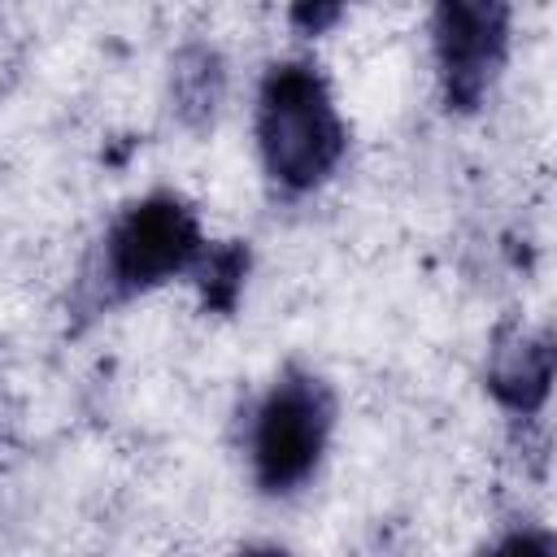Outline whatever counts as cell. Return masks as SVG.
<instances>
[{
	"instance_id": "cell-1",
	"label": "cell",
	"mask_w": 557,
	"mask_h": 557,
	"mask_svg": "<svg viewBox=\"0 0 557 557\" xmlns=\"http://www.w3.org/2000/svg\"><path fill=\"white\" fill-rule=\"evenodd\" d=\"M257 144L274 183L309 191L344 161L348 131L326 78L309 61H274L257 96Z\"/></svg>"
},
{
	"instance_id": "cell-2",
	"label": "cell",
	"mask_w": 557,
	"mask_h": 557,
	"mask_svg": "<svg viewBox=\"0 0 557 557\" xmlns=\"http://www.w3.org/2000/svg\"><path fill=\"white\" fill-rule=\"evenodd\" d=\"M205 252L196 209L174 191H152L122 209L109 226L96 270V300H122L148 292L174 274H191Z\"/></svg>"
},
{
	"instance_id": "cell-3",
	"label": "cell",
	"mask_w": 557,
	"mask_h": 557,
	"mask_svg": "<svg viewBox=\"0 0 557 557\" xmlns=\"http://www.w3.org/2000/svg\"><path fill=\"white\" fill-rule=\"evenodd\" d=\"M335 396L300 366H287L257 405L252 418V474L265 492H292L305 483L331 440Z\"/></svg>"
},
{
	"instance_id": "cell-4",
	"label": "cell",
	"mask_w": 557,
	"mask_h": 557,
	"mask_svg": "<svg viewBox=\"0 0 557 557\" xmlns=\"http://www.w3.org/2000/svg\"><path fill=\"white\" fill-rule=\"evenodd\" d=\"M435 65L448 109L470 113L496 83L509 52V4L500 0H444L431 17Z\"/></svg>"
},
{
	"instance_id": "cell-5",
	"label": "cell",
	"mask_w": 557,
	"mask_h": 557,
	"mask_svg": "<svg viewBox=\"0 0 557 557\" xmlns=\"http://www.w3.org/2000/svg\"><path fill=\"white\" fill-rule=\"evenodd\" d=\"M548 383H553V339L548 335L513 331L509 339H500L492 348L487 387L505 409L535 413L548 400Z\"/></svg>"
},
{
	"instance_id": "cell-6",
	"label": "cell",
	"mask_w": 557,
	"mask_h": 557,
	"mask_svg": "<svg viewBox=\"0 0 557 557\" xmlns=\"http://www.w3.org/2000/svg\"><path fill=\"white\" fill-rule=\"evenodd\" d=\"M170 91H174L178 117H183L187 126H205V122L218 113L222 91H226V70H222L218 48H209V44H187V48L174 57Z\"/></svg>"
},
{
	"instance_id": "cell-7",
	"label": "cell",
	"mask_w": 557,
	"mask_h": 557,
	"mask_svg": "<svg viewBox=\"0 0 557 557\" xmlns=\"http://www.w3.org/2000/svg\"><path fill=\"white\" fill-rule=\"evenodd\" d=\"M196 283H200V300L205 309H218V313H231L239 292H244V274H248V248L244 244H218L200 252L196 261Z\"/></svg>"
},
{
	"instance_id": "cell-8",
	"label": "cell",
	"mask_w": 557,
	"mask_h": 557,
	"mask_svg": "<svg viewBox=\"0 0 557 557\" xmlns=\"http://www.w3.org/2000/svg\"><path fill=\"white\" fill-rule=\"evenodd\" d=\"M483 557H553V540L544 531H518L496 548H487Z\"/></svg>"
},
{
	"instance_id": "cell-9",
	"label": "cell",
	"mask_w": 557,
	"mask_h": 557,
	"mask_svg": "<svg viewBox=\"0 0 557 557\" xmlns=\"http://www.w3.org/2000/svg\"><path fill=\"white\" fill-rule=\"evenodd\" d=\"M335 17H339V4H296V9H292V22H300V26L313 30V35H318L326 22H335Z\"/></svg>"
},
{
	"instance_id": "cell-10",
	"label": "cell",
	"mask_w": 557,
	"mask_h": 557,
	"mask_svg": "<svg viewBox=\"0 0 557 557\" xmlns=\"http://www.w3.org/2000/svg\"><path fill=\"white\" fill-rule=\"evenodd\" d=\"M239 557H292V553H283V548H270V544H265V548H244Z\"/></svg>"
}]
</instances>
